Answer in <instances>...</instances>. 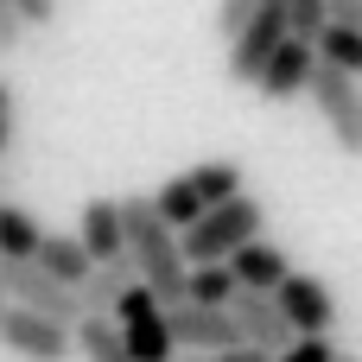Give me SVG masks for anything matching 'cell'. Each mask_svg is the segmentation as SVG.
Instances as JSON below:
<instances>
[{
	"label": "cell",
	"instance_id": "obj_26",
	"mask_svg": "<svg viewBox=\"0 0 362 362\" xmlns=\"http://www.w3.org/2000/svg\"><path fill=\"white\" fill-rule=\"evenodd\" d=\"M331 362H362V356H350V350H337V356H331Z\"/></svg>",
	"mask_w": 362,
	"mask_h": 362
},
{
	"label": "cell",
	"instance_id": "obj_12",
	"mask_svg": "<svg viewBox=\"0 0 362 362\" xmlns=\"http://www.w3.org/2000/svg\"><path fill=\"white\" fill-rule=\"evenodd\" d=\"M185 185H191V197H197L204 210H216V204L242 197V159H204V165L185 172Z\"/></svg>",
	"mask_w": 362,
	"mask_h": 362
},
{
	"label": "cell",
	"instance_id": "obj_17",
	"mask_svg": "<svg viewBox=\"0 0 362 362\" xmlns=\"http://www.w3.org/2000/svg\"><path fill=\"white\" fill-rule=\"evenodd\" d=\"M242 286H235V274L229 267H191V280H185V305H210V312H229V299H235Z\"/></svg>",
	"mask_w": 362,
	"mask_h": 362
},
{
	"label": "cell",
	"instance_id": "obj_2",
	"mask_svg": "<svg viewBox=\"0 0 362 362\" xmlns=\"http://www.w3.org/2000/svg\"><path fill=\"white\" fill-rule=\"evenodd\" d=\"M261 204L255 197H229V204H216V210H204L185 235H178V248H185V267H229V255H242L248 242H261Z\"/></svg>",
	"mask_w": 362,
	"mask_h": 362
},
{
	"label": "cell",
	"instance_id": "obj_18",
	"mask_svg": "<svg viewBox=\"0 0 362 362\" xmlns=\"http://www.w3.org/2000/svg\"><path fill=\"white\" fill-rule=\"evenodd\" d=\"M280 6H286V38L312 45V38L325 32V6H331V0H280Z\"/></svg>",
	"mask_w": 362,
	"mask_h": 362
},
{
	"label": "cell",
	"instance_id": "obj_27",
	"mask_svg": "<svg viewBox=\"0 0 362 362\" xmlns=\"http://www.w3.org/2000/svg\"><path fill=\"white\" fill-rule=\"evenodd\" d=\"M0 312H6V299H0Z\"/></svg>",
	"mask_w": 362,
	"mask_h": 362
},
{
	"label": "cell",
	"instance_id": "obj_16",
	"mask_svg": "<svg viewBox=\"0 0 362 362\" xmlns=\"http://www.w3.org/2000/svg\"><path fill=\"white\" fill-rule=\"evenodd\" d=\"M70 350L83 362H127V350H121V331L108 325V318H83L76 331H70Z\"/></svg>",
	"mask_w": 362,
	"mask_h": 362
},
{
	"label": "cell",
	"instance_id": "obj_3",
	"mask_svg": "<svg viewBox=\"0 0 362 362\" xmlns=\"http://www.w3.org/2000/svg\"><path fill=\"white\" fill-rule=\"evenodd\" d=\"M305 95L318 102V115H325L331 140H337L350 159H362V83L337 76V70H325V64H312V76H305Z\"/></svg>",
	"mask_w": 362,
	"mask_h": 362
},
{
	"label": "cell",
	"instance_id": "obj_5",
	"mask_svg": "<svg viewBox=\"0 0 362 362\" xmlns=\"http://www.w3.org/2000/svg\"><path fill=\"white\" fill-rule=\"evenodd\" d=\"M280 45H286V6H280V0H261L255 19L229 38V76H235V83H255Z\"/></svg>",
	"mask_w": 362,
	"mask_h": 362
},
{
	"label": "cell",
	"instance_id": "obj_10",
	"mask_svg": "<svg viewBox=\"0 0 362 362\" xmlns=\"http://www.w3.org/2000/svg\"><path fill=\"white\" fill-rule=\"evenodd\" d=\"M229 274H235L242 293H267V299H274V286L293 274V261H286L280 242H248L242 255H229Z\"/></svg>",
	"mask_w": 362,
	"mask_h": 362
},
{
	"label": "cell",
	"instance_id": "obj_8",
	"mask_svg": "<svg viewBox=\"0 0 362 362\" xmlns=\"http://www.w3.org/2000/svg\"><path fill=\"white\" fill-rule=\"evenodd\" d=\"M0 344H6L19 362H70V331L51 325V318L19 312V305L0 312Z\"/></svg>",
	"mask_w": 362,
	"mask_h": 362
},
{
	"label": "cell",
	"instance_id": "obj_19",
	"mask_svg": "<svg viewBox=\"0 0 362 362\" xmlns=\"http://www.w3.org/2000/svg\"><path fill=\"white\" fill-rule=\"evenodd\" d=\"M255 6H261V0H223V6H216V38H235V32L255 19Z\"/></svg>",
	"mask_w": 362,
	"mask_h": 362
},
{
	"label": "cell",
	"instance_id": "obj_9",
	"mask_svg": "<svg viewBox=\"0 0 362 362\" xmlns=\"http://www.w3.org/2000/svg\"><path fill=\"white\" fill-rule=\"evenodd\" d=\"M312 45H299V38H286L274 57H267V70L255 76V89L267 95V102H293V95H305V76H312Z\"/></svg>",
	"mask_w": 362,
	"mask_h": 362
},
{
	"label": "cell",
	"instance_id": "obj_6",
	"mask_svg": "<svg viewBox=\"0 0 362 362\" xmlns=\"http://www.w3.org/2000/svg\"><path fill=\"white\" fill-rule=\"evenodd\" d=\"M165 318V331H172V350H191V356H216V350H242V337H235V325H229V312H210V305H165L159 312Z\"/></svg>",
	"mask_w": 362,
	"mask_h": 362
},
{
	"label": "cell",
	"instance_id": "obj_13",
	"mask_svg": "<svg viewBox=\"0 0 362 362\" xmlns=\"http://www.w3.org/2000/svg\"><path fill=\"white\" fill-rule=\"evenodd\" d=\"M38 242H45V223L32 210H19V204H0V255L6 261H32Z\"/></svg>",
	"mask_w": 362,
	"mask_h": 362
},
{
	"label": "cell",
	"instance_id": "obj_11",
	"mask_svg": "<svg viewBox=\"0 0 362 362\" xmlns=\"http://www.w3.org/2000/svg\"><path fill=\"white\" fill-rule=\"evenodd\" d=\"M32 267H38L45 280H57V286H70V293H76V286H83L89 274H95V267H89V255L76 248V235H51V229H45V242H38V255H32Z\"/></svg>",
	"mask_w": 362,
	"mask_h": 362
},
{
	"label": "cell",
	"instance_id": "obj_4",
	"mask_svg": "<svg viewBox=\"0 0 362 362\" xmlns=\"http://www.w3.org/2000/svg\"><path fill=\"white\" fill-rule=\"evenodd\" d=\"M274 305H280V318L293 325V337H331V325H337L331 286H325L318 274H299V267L274 286Z\"/></svg>",
	"mask_w": 362,
	"mask_h": 362
},
{
	"label": "cell",
	"instance_id": "obj_25",
	"mask_svg": "<svg viewBox=\"0 0 362 362\" xmlns=\"http://www.w3.org/2000/svg\"><path fill=\"white\" fill-rule=\"evenodd\" d=\"M6 140H13V89L0 83V153H6Z\"/></svg>",
	"mask_w": 362,
	"mask_h": 362
},
{
	"label": "cell",
	"instance_id": "obj_7",
	"mask_svg": "<svg viewBox=\"0 0 362 362\" xmlns=\"http://www.w3.org/2000/svg\"><path fill=\"white\" fill-rule=\"evenodd\" d=\"M76 248L89 255V267H127V235H121V197H89L83 204V223H76Z\"/></svg>",
	"mask_w": 362,
	"mask_h": 362
},
{
	"label": "cell",
	"instance_id": "obj_14",
	"mask_svg": "<svg viewBox=\"0 0 362 362\" xmlns=\"http://www.w3.org/2000/svg\"><path fill=\"white\" fill-rule=\"evenodd\" d=\"M146 204H153V216H159V223H165L172 235H185V229H191V223L204 216V204L191 197V185H185V178H165V185H159V191H153Z\"/></svg>",
	"mask_w": 362,
	"mask_h": 362
},
{
	"label": "cell",
	"instance_id": "obj_21",
	"mask_svg": "<svg viewBox=\"0 0 362 362\" xmlns=\"http://www.w3.org/2000/svg\"><path fill=\"white\" fill-rule=\"evenodd\" d=\"M331 356H337V344H331V337H299L293 350H280L274 362H331Z\"/></svg>",
	"mask_w": 362,
	"mask_h": 362
},
{
	"label": "cell",
	"instance_id": "obj_15",
	"mask_svg": "<svg viewBox=\"0 0 362 362\" xmlns=\"http://www.w3.org/2000/svg\"><path fill=\"white\" fill-rule=\"evenodd\" d=\"M121 286H134V274H127V267H95V274L76 286L83 318H108V312H115V299H121Z\"/></svg>",
	"mask_w": 362,
	"mask_h": 362
},
{
	"label": "cell",
	"instance_id": "obj_22",
	"mask_svg": "<svg viewBox=\"0 0 362 362\" xmlns=\"http://www.w3.org/2000/svg\"><path fill=\"white\" fill-rule=\"evenodd\" d=\"M325 25L356 32V38H362V0H331V6H325Z\"/></svg>",
	"mask_w": 362,
	"mask_h": 362
},
{
	"label": "cell",
	"instance_id": "obj_1",
	"mask_svg": "<svg viewBox=\"0 0 362 362\" xmlns=\"http://www.w3.org/2000/svg\"><path fill=\"white\" fill-rule=\"evenodd\" d=\"M121 235H127V261H134V280L159 299V312L165 305H178L185 299V280H191V267H185V248H178V235L153 216V204L146 197H121Z\"/></svg>",
	"mask_w": 362,
	"mask_h": 362
},
{
	"label": "cell",
	"instance_id": "obj_20",
	"mask_svg": "<svg viewBox=\"0 0 362 362\" xmlns=\"http://www.w3.org/2000/svg\"><path fill=\"white\" fill-rule=\"evenodd\" d=\"M13 6V19L25 25V32H45L51 19H57V0H6Z\"/></svg>",
	"mask_w": 362,
	"mask_h": 362
},
{
	"label": "cell",
	"instance_id": "obj_23",
	"mask_svg": "<svg viewBox=\"0 0 362 362\" xmlns=\"http://www.w3.org/2000/svg\"><path fill=\"white\" fill-rule=\"evenodd\" d=\"M19 38H25V25H19V19H13V6L0 0V51H13Z\"/></svg>",
	"mask_w": 362,
	"mask_h": 362
},
{
	"label": "cell",
	"instance_id": "obj_24",
	"mask_svg": "<svg viewBox=\"0 0 362 362\" xmlns=\"http://www.w3.org/2000/svg\"><path fill=\"white\" fill-rule=\"evenodd\" d=\"M172 362H267L261 350H216V356H172Z\"/></svg>",
	"mask_w": 362,
	"mask_h": 362
}]
</instances>
